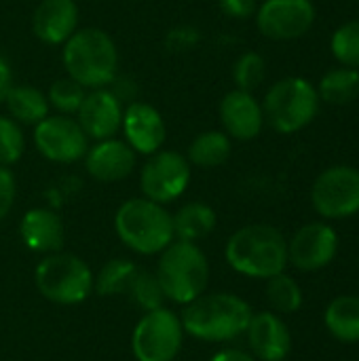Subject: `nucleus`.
<instances>
[{
	"instance_id": "f257e3e1",
	"label": "nucleus",
	"mask_w": 359,
	"mask_h": 361,
	"mask_svg": "<svg viewBox=\"0 0 359 361\" xmlns=\"http://www.w3.org/2000/svg\"><path fill=\"white\" fill-rule=\"evenodd\" d=\"M252 315V307L243 298L229 292H218L201 294L193 302L184 305L180 322L184 334L197 341L229 343L245 334Z\"/></svg>"
},
{
	"instance_id": "f03ea898",
	"label": "nucleus",
	"mask_w": 359,
	"mask_h": 361,
	"mask_svg": "<svg viewBox=\"0 0 359 361\" xmlns=\"http://www.w3.org/2000/svg\"><path fill=\"white\" fill-rule=\"evenodd\" d=\"M224 256L239 275L271 279L288 267V241L271 224H248L229 237Z\"/></svg>"
},
{
	"instance_id": "7ed1b4c3",
	"label": "nucleus",
	"mask_w": 359,
	"mask_h": 361,
	"mask_svg": "<svg viewBox=\"0 0 359 361\" xmlns=\"http://www.w3.org/2000/svg\"><path fill=\"white\" fill-rule=\"evenodd\" d=\"M63 68L85 89H104L118 72V51L108 32L99 27L76 30L63 42Z\"/></svg>"
},
{
	"instance_id": "20e7f679",
	"label": "nucleus",
	"mask_w": 359,
	"mask_h": 361,
	"mask_svg": "<svg viewBox=\"0 0 359 361\" xmlns=\"http://www.w3.org/2000/svg\"><path fill=\"white\" fill-rule=\"evenodd\" d=\"M154 275L165 300L188 305L205 294L209 281V262L197 243L174 239L161 252Z\"/></svg>"
},
{
	"instance_id": "39448f33",
	"label": "nucleus",
	"mask_w": 359,
	"mask_h": 361,
	"mask_svg": "<svg viewBox=\"0 0 359 361\" xmlns=\"http://www.w3.org/2000/svg\"><path fill=\"white\" fill-rule=\"evenodd\" d=\"M114 231L118 239L135 254H161L176 237L171 214L150 199H129L114 214Z\"/></svg>"
},
{
	"instance_id": "423d86ee",
	"label": "nucleus",
	"mask_w": 359,
	"mask_h": 361,
	"mask_svg": "<svg viewBox=\"0 0 359 361\" xmlns=\"http://www.w3.org/2000/svg\"><path fill=\"white\" fill-rule=\"evenodd\" d=\"M262 112L277 133H296L311 125L320 112L317 89L303 76L281 78L267 91Z\"/></svg>"
},
{
	"instance_id": "0eeeda50",
	"label": "nucleus",
	"mask_w": 359,
	"mask_h": 361,
	"mask_svg": "<svg viewBox=\"0 0 359 361\" xmlns=\"http://www.w3.org/2000/svg\"><path fill=\"white\" fill-rule=\"evenodd\" d=\"M34 281L49 302L61 307L80 305L93 292V273L89 264L68 252L47 254L34 271Z\"/></svg>"
},
{
	"instance_id": "6e6552de",
	"label": "nucleus",
	"mask_w": 359,
	"mask_h": 361,
	"mask_svg": "<svg viewBox=\"0 0 359 361\" xmlns=\"http://www.w3.org/2000/svg\"><path fill=\"white\" fill-rule=\"evenodd\" d=\"M184 343L180 315L159 307L146 311L131 332V353L135 361H174Z\"/></svg>"
},
{
	"instance_id": "1a4fd4ad",
	"label": "nucleus",
	"mask_w": 359,
	"mask_h": 361,
	"mask_svg": "<svg viewBox=\"0 0 359 361\" xmlns=\"http://www.w3.org/2000/svg\"><path fill=\"white\" fill-rule=\"evenodd\" d=\"M313 209L326 220H343L359 214V169L334 165L322 171L311 188Z\"/></svg>"
},
{
	"instance_id": "9d476101",
	"label": "nucleus",
	"mask_w": 359,
	"mask_h": 361,
	"mask_svg": "<svg viewBox=\"0 0 359 361\" xmlns=\"http://www.w3.org/2000/svg\"><path fill=\"white\" fill-rule=\"evenodd\" d=\"M190 182V163L176 150H159L150 154L140 173V186L146 199L154 203H171L184 195Z\"/></svg>"
},
{
	"instance_id": "9b49d317",
	"label": "nucleus",
	"mask_w": 359,
	"mask_h": 361,
	"mask_svg": "<svg viewBox=\"0 0 359 361\" xmlns=\"http://www.w3.org/2000/svg\"><path fill=\"white\" fill-rule=\"evenodd\" d=\"M89 137L78 121L55 114L34 125V144L38 152L53 163H76L85 159L89 150Z\"/></svg>"
},
{
	"instance_id": "f8f14e48",
	"label": "nucleus",
	"mask_w": 359,
	"mask_h": 361,
	"mask_svg": "<svg viewBox=\"0 0 359 361\" xmlns=\"http://www.w3.org/2000/svg\"><path fill=\"white\" fill-rule=\"evenodd\" d=\"M311 0H264L256 8V25L269 40H296L315 23Z\"/></svg>"
},
{
	"instance_id": "ddd939ff",
	"label": "nucleus",
	"mask_w": 359,
	"mask_h": 361,
	"mask_svg": "<svg viewBox=\"0 0 359 361\" xmlns=\"http://www.w3.org/2000/svg\"><path fill=\"white\" fill-rule=\"evenodd\" d=\"M339 252V235L326 222L305 224L288 241V264L298 271L315 273L332 264Z\"/></svg>"
},
{
	"instance_id": "4468645a",
	"label": "nucleus",
	"mask_w": 359,
	"mask_h": 361,
	"mask_svg": "<svg viewBox=\"0 0 359 361\" xmlns=\"http://www.w3.org/2000/svg\"><path fill=\"white\" fill-rule=\"evenodd\" d=\"M76 116L85 135L99 142V140L114 137L121 131L123 106H121V99L106 87L91 89V93L85 95Z\"/></svg>"
},
{
	"instance_id": "2eb2a0df",
	"label": "nucleus",
	"mask_w": 359,
	"mask_h": 361,
	"mask_svg": "<svg viewBox=\"0 0 359 361\" xmlns=\"http://www.w3.org/2000/svg\"><path fill=\"white\" fill-rule=\"evenodd\" d=\"M127 144L138 152V154H154L161 150L167 127L161 116V112L146 104V102H133L123 110V125H121Z\"/></svg>"
},
{
	"instance_id": "dca6fc26",
	"label": "nucleus",
	"mask_w": 359,
	"mask_h": 361,
	"mask_svg": "<svg viewBox=\"0 0 359 361\" xmlns=\"http://www.w3.org/2000/svg\"><path fill=\"white\" fill-rule=\"evenodd\" d=\"M220 121L226 135L239 142L256 140L264 125L262 104L254 97V93L233 89L220 102Z\"/></svg>"
},
{
	"instance_id": "f3484780",
	"label": "nucleus",
	"mask_w": 359,
	"mask_h": 361,
	"mask_svg": "<svg viewBox=\"0 0 359 361\" xmlns=\"http://www.w3.org/2000/svg\"><path fill=\"white\" fill-rule=\"evenodd\" d=\"M245 334L254 360L284 361L292 351V334L277 313H254Z\"/></svg>"
},
{
	"instance_id": "a211bd4d",
	"label": "nucleus",
	"mask_w": 359,
	"mask_h": 361,
	"mask_svg": "<svg viewBox=\"0 0 359 361\" xmlns=\"http://www.w3.org/2000/svg\"><path fill=\"white\" fill-rule=\"evenodd\" d=\"M135 150L116 137L99 140L85 154L87 171L97 182H118L135 169Z\"/></svg>"
},
{
	"instance_id": "6ab92c4d",
	"label": "nucleus",
	"mask_w": 359,
	"mask_h": 361,
	"mask_svg": "<svg viewBox=\"0 0 359 361\" xmlns=\"http://www.w3.org/2000/svg\"><path fill=\"white\" fill-rule=\"evenodd\" d=\"M21 243L36 254H55L61 252L66 241V231L61 218L44 207H34L23 214L19 224Z\"/></svg>"
},
{
	"instance_id": "aec40b11",
	"label": "nucleus",
	"mask_w": 359,
	"mask_h": 361,
	"mask_svg": "<svg viewBox=\"0 0 359 361\" xmlns=\"http://www.w3.org/2000/svg\"><path fill=\"white\" fill-rule=\"evenodd\" d=\"M78 25V6L74 0H40L32 17V30L47 44H63Z\"/></svg>"
},
{
	"instance_id": "412c9836",
	"label": "nucleus",
	"mask_w": 359,
	"mask_h": 361,
	"mask_svg": "<svg viewBox=\"0 0 359 361\" xmlns=\"http://www.w3.org/2000/svg\"><path fill=\"white\" fill-rule=\"evenodd\" d=\"M171 222H174V237L178 241L197 243L214 233L218 218H216V212L207 203L193 201V203L182 205L171 216Z\"/></svg>"
},
{
	"instance_id": "4be33fe9",
	"label": "nucleus",
	"mask_w": 359,
	"mask_h": 361,
	"mask_svg": "<svg viewBox=\"0 0 359 361\" xmlns=\"http://www.w3.org/2000/svg\"><path fill=\"white\" fill-rule=\"evenodd\" d=\"M324 326L341 343H359V296H339L324 313Z\"/></svg>"
},
{
	"instance_id": "5701e85b",
	"label": "nucleus",
	"mask_w": 359,
	"mask_h": 361,
	"mask_svg": "<svg viewBox=\"0 0 359 361\" xmlns=\"http://www.w3.org/2000/svg\"><path fill=\"white\" fill-rule=\"evenodd\" d=\"M8 114L21 125H38L49 116V99L42 91L30 85H13L4 97Z\"/></svg>"
},
{
	"instance_id": "b1692460",
	"label": "nucleus",
	"mask_w": 359,
	"mask_h": 361,
	"mask_svg": "<svg viewBox=\"0 0 359 361\" xmlns=\"http://www.w3.org/2000/svg\"><path fill=\"white\" fill-rule=\"evenodd\" d=\"M320 102L330 106H349L359 97V70L355 68H334L326 72L315 87Z\"/></svg>"
},
{
	"instance_id": "393cba45",
	"label": "nucleus",
	"mask_w": 359,
	"mask_h": 361,
	"mask_svg": "<svg viewBox=\"0 0 359 361\" xmlns=\"http://www.w3.org/2000/svg\"><path fill=\"white\" fill-rule=\"evenodd\" d=\"M231 137L224 131H203L188 146V163L197 167H220L231 157Z\"/></svg>"
},
{
	"instance_id": "a878e982",
	"label": "nucleus",
	"mask_w": 359,
	"mask_h": 361,
	"mask_svg": "<svg viewBox=\"0 0 359 361\" xmlns=\"http://www.w3.org/2000/svg\"><path fill=\"white\" fill-rule=\"evenodd\" d=\"M135 271H138V267L131 260L114 258V260L106 262L97 275H93V292H97L99 296H106V298L125 296Z\"/></svg>"
},
{
	"instance_id": "bb28decb",
	"label": "nucleus",
	"mask_w": 359,
	"mask_h": 361,
	"mask_svg": "<svg viewBox=\"0 0 359 361\" xmlns=\"http://www.w3.org/2000/svg\"><path fill=\"white\" fill-rule=\"evenodd\" d=\"M267 300L275 313L292 315L303 307V290L284 271V273L267 279Z\"/></svg>"
},
{
	"instance_id": "cd10ccee",
	"label": "nucleus",
	"mask_w": 359,
	"mask_h": 361,
	"mask_svg": "<svg viewBox=\"0 0 359 361\" xmlns=\"http://www.w3.org/2000/svg\"><path fill=\"white\" fill-rule=\"evenodd\" d=\"M125 296L135 307H140L144 313L152 311V309H159L165 302V296H163V290H161V286L157 281V275L150 273V271H144L140 267H138L135 275L131 277V283H129Z\"/></svg>"
},
{
	"instance_id": "c85d7f7f",
	"label": "nucleus",
	"mask_w": 359,
	"mask_h": 361,
	"mask_svg": "<svg viewBox=\"0 0 359 361\" xmlns=\"http://www.w3.org/2000/svg\"><path fill=\"white\" fill-rule=\"evenodd\" d=\"M330 49L341 66L359 70V19L336 27L330 40Z\"/></svg>"
},
{
	"instance_id": "c756f323",
	"label": "nucleus",
	"mask_w": 359,
	"mask_h": 361,
	"mask_svg": "<svg viewBox=\"0 0 359 361\" xmlns=\"http://www.w3.org/2000/svg\"><path fill=\"white\" fill-rule=\"evenodd\" d=\"M264 76H267V61L260 53L248 51L235 61L233 78H235L237 89L254 93L262 85Z\"/></svg>"
},
{
	"instance_id": "7c9ffc66",
	"label": "nucleus",
	"mask_w": 359,
	"mask_h": 361,
	"mask_svg": "<svg viewBox=\"0 0 359 361\" xmlns=\"http://www.w3.org/2000/svg\"><path fill=\"white\" fill-rule=\"evenodd\" d=\"M85 95H87L85 87L68 76V78H59V80H55L51 85V89L47 93V99H49V106H53L61 114L70 116V114L78 112Z\"/></svg>"
},
{
	"instance_id": "2f4dec72",
	"label": "nucleus",
	"mask_w": 359,
	"mask_h": 361,
	"mask_svg": "<svg viewBox=\"0 0 359 361\" xmlns=\"http://www.w3.org/2000/svg\"><path fill=\"white\" fill-rule=\"evenodd\" d=\"M25 148L23 131L17 121L8 116H0V165L11 167L15 165Z\"/></svg>"
},
{
	"instance_id": "473e14b6",
	"label": "nucleus",
	"mask_w": 359,
	"mask_h": 361,
	"mask_svg": "<svg viewBox=\"0 0 359 361\" xmlns=\"http://www.w3.org/2000/svg\"><path fill=\"white\" fill-rule=\"evenodd\" d=\"M15 192H17L15 176L11 173L8 167L0 165V222L8 216V212L15 203Z\"/></svg>"
},
{
	"instance_id": "72a5a7b5",
	"label": "nucleus",
	"mask_w": 359,
	"mask_h": 361,
	"mask_svg": "<svg viewBox=\"0 0 359 361\" xmlns=\"http://www.w3.org/2000/svg\"><path fill=\"white\" fill-rule=\"evenodd\" d=\"M199 42V32L195 27H176L167 34V47L171 51H188Z\"/></svg>"
},
{
	"instance_id": "f704fd0d",
	"label": "nucleus",
	"mask_w": 359,
	"mask_h": 361,
	"mask_svg": "<svg viewBox=\"0 0 359 361\" xmlns=\"http://www.w3.org/2000/svg\"><path fill=\"white\" fill-rule=\"evenodd\" d=\"M220 11L231 19H248L256 15V0H218Z\"/></svg>"
},
{
	"instance_id": "c9c22d12",
	"label": "nucleus",
	"mask_w": 359,
	"mask_h": 361,
	"mask_svg": "<svg viewBox=\"0 0 359 361\" xmlns=\"http://www.w3.org/2000/svg\"><path fill=\"white\" fill-rule=\"evenodd\" d=\"M11 87H13V72H11L8 61L0 55V104L4 102Z\"/></svg>"
},
{
	"instance_id": "e433bc0d",
	"label": "nucleus",
	"mask_w": 359,
	"mask_h": 361,
	"mask_svg": "<svg viewBox=\"0 0 359 361\" xmlns=\"http://www.w3.org/2000/svg\"><path fill=\"white\" fill-rule=\"evenodd\" d=\"M209 361H256L254 355L245 353V351H239V349H224V351H218Z\"/></svg>"
},
{
	"instance_id": "4c0bfd02",
	"label": "nucleus",
	"mask_w": 359,
	"mask_h": 361,
	"mask_svg": "<svg viewBox=\"0 0 359 361\" xmlns=\"http://www.w3.org/2000/svg\"><path fill=\"white\" fill-rule=\"evenodd\" d=\"M358 4H359V0H358Z\"/></svg>"
}]
</instances>
